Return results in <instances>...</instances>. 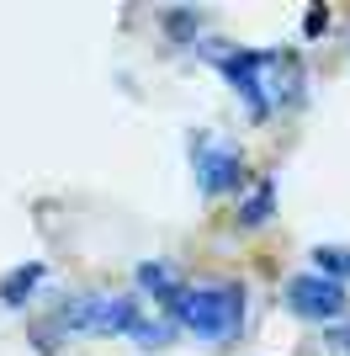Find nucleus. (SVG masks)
I'll use <instances>...</instances> for the list:
<instances>
[{"mask_svg":"<svg viewBox=\"0 0 350 356\" xmlns=\"http://www.w3.org/2000/svg\"><path fill=\"white\" fill-rule=\"evenodd\" d=\"M144 319V303L128 293H90V298H69L64 309H53V319L38 325V346L53 351L69 335H133V325Z\"/></svg>","mask_w":350,"mask_h":356,"instance_id":"f257e3e1","label":"nucleus"},{"mask_svg":"<svg viewBox=\"0 0 350 356\" xmlns=\"http://www.w3.org/2000/svg\"><path fill=\"white\" fill-rule=\"evenodd\" d=\"M244 314H249V298L239 282H207V287H186V293L170 303V319L175 330H191L202 341H233L244 330Z\"/></svg>","mask_w":350,"mask_h":356,"instance_id":"f03ea898","label":"nucleus"},{"mask_svg":"<svg viewBox=\"0 0 350 356\" xmlns=\"http://www.w3.org/2000/svg\"><path fill=\"white\" fill-rule=\"evenodd\" d=\"M287 309L297 314V319H308V325H335V319H345L350 298H345L340 282H329L319 271H297L287 282Z\"/></svg>","mask_w":350,"mask_h":356,"instance_id":"7ed1b4c3","label":"nucleus"},{"mask_svg":"<svg viewBox=\"0 0 350 356\" xmlns=\"http://www.w3.org/2000/svg\"><path fill=\"white\" fill-rule=\"evenodd\" d=\"M218 70L233 86V96L249 106L255 122H265L276 112V106H271V90H265V54H255V48H228V54H218Z\"/></svg>","mask_w":350,"mask_h":356,"instance_id":"20e7f679","label":"nucleus"},{"mask_svg":"<svg viewBox=\"0 0 350 356\" xmlns=\"http://www.w3.org/2000/svg\"><path fill=\"white\" fill-rule=\"evenodd\" d=\"M191 154H197V186H202V197H228L239 192L249 181V165L239 149L228 144H212V138H197L191 144Z\"/></svg>","mask_w":350,"mask_h":356,"instance_id":"39448f33","label":"nucleus"},{"mask_svg":"<svg viewBox=\"0 0 350 356\" xmlns=\"http://www.w3.org/2000/svg\"><path fill=\"white\" fill-rule=\"evenodd\" d=\"M133 282H138V293H144V298H154V303H160L165 314H170V303H175V298L186 293L181 271H175V266H165V261H144V266L133 271Z\"/></svg>","mask_w":350,"mask_h":356,"instance_id":"423d86ee","label":"nucleus"},{"mask_svg":"<svg viewBox=\"0 0 350 356\" xmlns=\"http://www.w3.org/2000/svg\"><path fill=\"white\" fill-rule=\"evenodd\" d=\"M43 277H48L43 261H22V266H11L6 277H0V303H6V309H27V298H38Z\"/></svg>","mask_w":350,"mask_h":356,"instance_id":"0eeeda50","label":"nucleus"},{"mask_svg":"<svg viewBox=\"0 0 350 356\" xmlns=\"http://www.w3.org/2000/svg\"><path fill=\"white\" fill-rule=\"evenodd\" d=\"M271 213H276V181H255L249 197H239V223L260 229V223H271Z\"/></svg>","mask_w":350,"mask_h":356,"instance_id":"6e6552de","label":"nucleus"},{"mask_svg":"<svg viewBox=\"0 0 350 356\" xmlns=\"http://www.w3.org/2000/svg\"><path fill=\"white\" fill-rule=\"evenodd\" d=\"M313 271L345 287L350 282V245H313Z\"/></svg>","mask_w":350,"mask_h":356,"instance_id":"1a4fd4ad","label":"nucleus"},{"mask_svg":"<svg viewBox=\"0 0 350 356\" xmlns=\"http://www.w3.org/2000/svg\"><path fill=\"white\" fill-rule=\"evenodd\" d=\"M170 335H175V325H170V319H138L128 341H138L144 351H154V346H170Z\"/></svg>","mask_w":350,"mask_h":356,"instance_id":"9d476101","label":"nucleus"},{"mask_svg":"<svg viewBox=\"0 0 350 356\" xmlns=\"http://www.w3.org/2000/svg\"><path fill=\"white\" fill-rule=\"evenodd\" d=\"M207 16L202 11H165V27L175 32V43H197V32H202Z\"/></svg>","mask_w":350,"mask_h":356,"instance_id":"9b49d317","label":"nucleus"},{"mask_svg":"<svg viewBox=\"0 0 350 356\" xmlns=\"http://www.w3.org/2000/svg\"><path fill=\"white\" fill-rule=\"evenodd\" d=\"M303 32H308V38H319V32H329V11H324V6H313V11L303 16Z\"/></svg>","mask_w":350,"mask_h":356,"instance_id":"f8f14e48","label":"nucleus"},{"mask_svg":"<svg viewBox=\"0 0 350 356\" xmlns=\"http://www.w3.org/2000/svg\"><path fill=\"white\" fill-rule=\"evenodd\" d=\"M329 346H340V351H350V330H329Z\"/></svg>","mask_w":350,"mask_h":356,"instance_id":"ddd939ff","label":"nucleus"}]
</instances>
